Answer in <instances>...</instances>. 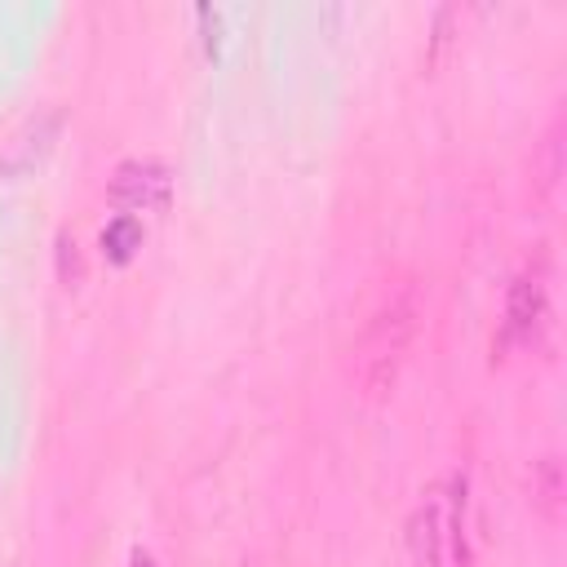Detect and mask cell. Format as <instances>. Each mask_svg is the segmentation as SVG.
Here are the masks:
<instances>
[{"instance_id": "obj_1", "label": "cell", "mask_w": 567, "mask_h": 567, "mask_svg": "<svg viewBox=\"0 0 567 567\" xmlns=\"http://www.w3.org/2000/svg\"><path fill=\"white\" fill-rule=\"evenodd\" d=\"M545 332H549V292H545V279H540V270H523L509 284L496 350L509 354L514 346H540Z\"/></svg>"}, {"instance_id": "obj_2", "label": "cell", "mask_w": 567, "mask_h": 567, "mask_svg": "<svg viewBox=\"0 0 567 567\" xmlns=\"http://www.w3.org/2000/svg\"><path fill=\"white\" fill-rule=\"evenodd\" d=\"M168 168L159 159H128L115 168L111 177V204L124 208V213H142V208H159L168 204Z\"/></svg>"}, {"instance_id": "obj_5", "label": "cell", "mask_w": 567, "mask_h": 567, "mask_svg": "<svg viewBox=\"0 0 567 567\" xmlns=\"http://www.w3.org/2000/svg\"><path fill=\"white\" fill-rule=\"evenodd\" d=\"M142 217H133V213H120V217H111L106 221V230H102V252L111 257V261H128L137 248H142Z\"/></svg>"}, {"instance_id": "obj_4", "label": "cell", "mask_w": 567, "mask_h": 567, "mask_svg": "<svg viewBox=\"0 0 567 567\" xmlns=\"http://www.w3.org/2000/svg\"><path fill=\"white\" fill-rule=\"evenodd\" d=\"M532 505L549 523L558 518V505H563V470H558V456H540L532 465Z\"/></svg>"}, {"instance_id": "obj_6", "label": "cell", "mask_w": 567, "mask_h": 567, "mask_svg": "<svg viewBox=\"0 0 567 567\" xmlns=\"http://www.w3.org/2000/svg\"><path fill=\"white\" fill-rule=\"evenodd\" d=\"M128 567H155V558H151L146 549H133V558H128Z\"/></svg>"}, {"instance_id": "obj_3", "label": "cell", "mask_w": 567, "mask_h": 567, "mask_svg": "<svg viewBox=\"0 0 567 567\" xmlns=\"http://www.w3.org/2000/svg\"><path fill=\"white\" fill-rule=\"evenodd\" d=\"M408 540H412L416 567H443V514H439L434 501H425V505L412 514Z\"/></svg>"}]
</instances>
